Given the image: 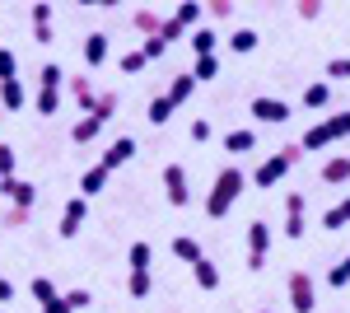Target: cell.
Listing matches in <instances>:
<instances>
[{
  "label": "cell",
  "mask_w": 350,
  "mask_h": 313,
  "mask_svg": "<svg viewBox=\"0 0 350 313\" xmlns=\"http://www.w3.org/2000/svg\"><path fill=\"white\" fill-rule=\"evenodd\" d=\"M140 52H145V61H159V56H168V42H163V38H145Z\"/></svg>",
  "instance_id": "37"
},
{
  "label": "cell",
  "mask_w": 350,
  "mask_h": 313,
  "mask_svg": "<svg viewBox=\"0 0 350 313\" xmlns=\"http://www.w3.org/2000/svg\"><path fill=\"white\" fill-rule=\"evenodd\" d=\"M28 290H33V299H38V304H52L56 295H61V290H56L52 281H47V276H38V281H33V286H28Z\"/></svg>",
  "instance_id": "32"
},
{
  "label": "cell",
  "mask_w": 350,
  "mask_h": 313,
  "mask_svg": "<svg viewBox=\"0 0 350 313\" xmlns=\"http://www.w3.org/2000/svg\"><path fill=\"white\" fill-rule=\"evenodd\" d=\"M33 42H42V47H47V42H56L52 24H33Z\"/></svg>",
  "instance_id": "47"
},
{
  "label": "cell",
  "mask_w": 350,
  "mask_h": 313,
  "mask_svg": "<svg viewBox=\"0 0 350 313\" xmlns=\"http://www.w3.org/2000/svg\"><path fill=\"white\" fill-rule=\"evenodd\" d=\"M0 192L10 197V206H19V210H33V201H38V187L28 183V178H5Z\"/></svg>",
  "instance_id": "9"
},
{
  "label": "cell",
  "mask_w": 350,
  "mask_h": 313,
  "mask_svg": "<svg viewBox=\"0 0 350 313\" xmlns=\"http://www.w3.org/2000/svg\"><path fill=\"white\" fill-rule=\"evenodd\" d=\"M299 159H304V150H299V145H280L275 155H267L262 164H257V173H252V187H280V183H285V173L295 168Z\"/></svg>",
  "instance_id": "2"
},
{
  "label": "cell",
  "mask_w": 350,
  "mask_h": 313,
  "mask_svg": "<svg viewBox=\"0 0 350 313\" xmlns=\"http://www.w3.org/2000/svg\"><path fill=\"white\" fill-rule=\"evenodd\" d=\"M191 276H196V286H201V290H215V286H219V266H215L211 258L196 262V266H191Z\"/></svg>",
  "instance_id": "22"
},
{
  "label": "cell",
  "mask_w": 350,
  "mask_h": 313,
  "mask_svg": "<svg viewBox=\"0 0 350 313\" xmlns=\"http://www.w3.org/2000/svg\"><path fill=\"white\" fill-rule=\"evenodd\" d=\"M33 108H38L42 117H52L56 108H61V89H38V99H33Z\"/></svg>",
  "instance_id": "29"
},
{
  "label": "cell",
  "mask_w": 350,
  "mask_h": 313,
  "mask_svg": "<svg viewBox=\"0 0 350 313\" xmlns=\"http://www.w3.org/2000/svg\"><path fill=\"white\" fill-rule=\"evenodd\" d=\"M84 61L89 66H103L108 61V33H89L84 38Z\"/></svg>",
  "instance_id": "17"
},
{
  "label": "cell",
  "mask_w": 350,
  "mask_h": 313,
  "mask_svg": "<svg viewBox=\"0 0 350 313\" xmlns=\"http://www.w3.org/2000/svg\"><path fill=\"white\" fill-rule=\"evenodd\" d=\"M323 225H327V229H346V225H350V197H341L336 206L327 210V215H323Z\"/></svg>",
  "instance_id": "26"
},
{
  "label": "cell",
  "mask_w": 350,
  "mask_h": 313,
  "mask_svg": "<svg viewBox=\"0 0 350 313\" xmlns=\"http://www.w3.org/2000/svg\"><path fill=\"white\" fill-rule=\"evenodd\" d=\"M168 19H173V24H178L183 33H187L191 24H201V5H196V0H183V5H178V10H173Z\"/></svg>",
  "instance_id": "21"
},
{
  "label": "cell",
  "mask_w": 350,
  "mask_h": 313,
  "mask_svg": "<svg viewBox=\"0 0 350 313\" xmlns=\"http://www.w3.org/2000/svg\"><path fill=\"white\" fill-rule=\"evenodd\" d=\"M42 313H70V309H66V299H61V295H56L52 304H42Z\"/></svg>",
  "instance_id": "51"
},
{
  "label": "cell",
  "mask_w": 350,
  "mask_h": 313,
  "mask_svg": "<svg viewBox=\"0 0 350 313\" xmlns=\"http://www.w3.org/2000/svg\"><path fill=\"white\" fill-rule=\"evenodd\" d=\"M145 117H150V122H154V127H163V122H168V117H173V103H168V99H154V103H150V112H145Z\"/></svg>",
  "instance_id": "33"
},
{
  "label": "cell",
  "mask_w": 350,
  "mask_h": 313,
  "mask_svg": "<svg viewBox=\"0 0 350 313\" xmlns=\"http://www.w3.org/2000/svg\"><path fill=\"white\" fill-rule=\"evenodd\" d=\"M191 140H196V145L211 140V117H196V122H191Z\"/></svg>",
  "instance_id": "42"
},
{
  "label": "cell",
  "mask_w": 350,
  "mask_h": 313,
  "mask_svg": "<svg viewBox=\"0 0 350 313\" xmlns=\"http://www.w3.org/2000/svg\"><path fill=\"white\" fill-rule=\"evenodd\" d=\"M163 192H168V201H173V206H187V201H191L183 164H168V168H163Z\"/></svg>",
  "instance_id": "8"
},
{
  "label": "cell",
  "mask_w": 350,
  "mask_h": 313,
  "mask_svg": "<svg viewBox=\"0 0 350 313\" xmlns=\"http://www.w3.org/2000/svg\"><path fill=\"white\" fill-rule=\"evenodd\" d=\"M327 103H332V84H327V79H313V84L304 89V108L318 112V108H327Z\"/></svg>",
  "instance_id": "19"
},
{
  "label": "cell",
  "mask_w": 350,
  "mask_h": 313,
  "mask_svg": "<svg viewBox=\"0 0 350 313\" xmlns=\"http://www.w3.org/2000/svg\"><path fill=\"white\" fill-rule=\"evenodd\" d=\"M131 28L140 33V38H159V28H163V14H159V10H150V5H145V10H135V14H131Z\"/></svg>",
  "instance_id": "11"
},
{
  "label": "cell",
  "mask_w": 350,
  "mask_h": 313,
  "mask_svg": "<svg viewBox=\"0 0 350 313\" xmlns=\"http://www.w3.org/2000/svg\"><path fill=\"white\" fill-rule=\"evenodd\" d=\"M145 66H150V61H145V52H140V47H131V52L117 61V71H122V75H140Z\"/></svg>",
  "instance_id": "28"
},
{
  "label": "cell",
  "mask_w": 350,
  "mask_h": 313,
  "mask_svg": "<svg viewBox=\"0 0 350 313\" xmlns=\"http://www.w3.org/2000/svg\"><path fill=\"white\" fill-rule=\"evenodd\" d=\"M5 79H19V61H14L10 47H0V84H5Z\"/></svg>",
  "instance_id": "34"
},
{
  "label": "cell",
  "mask_w": 350,
  "mask_h": 313,
  "mask_svg": "<svg viewBox=\"0 0 350 313\" xmlns=\"http://www.w3.org/2000/svg\"><path fill=\"white\" fill-rule=\"evenodd\" d=\"M285 234H290V238H304V215H290V220H285Z\"/></svg>",
  "instance_id": "48"
},
{
  "label": "cell",
  "mask_w": 350,
  "mask_h": 313,
  "mask_svg": "<svg viewBox=\"0 0 350 313\" xmlns=\"http://www.w3.org/2000/svg\"><path fill=\"white\" fill-rule=\"evenodd\" d=\"M327 286H336V290L350 286V258H346V262H336V266L327 271Z\"/></svg>",
  "instance_id": "36"
},
{
  "label": "cell",
  "mask_w": 350,
  "mask_h": 313,
  "mask_svg": "<svg viewBox=\"0 0 350 313\" xmlns=\"http://www.w3.org/2000/svg\"><path fill=\"white\" fill-rule=\"evenodd\" d=\"M211 19H234V0H211Z\"/></svg>",
  "instance_id": "45"
},
{
  "label": "cell",
  "mask_w": 350,
  "mask_h": 313,
  "mask_svg": "<svg viewBox=\"0 0 350 313\" xmlns=\"http://www.w3.org/2000/svg\"><path fill=\"white\" fill-rule=\"evenodd\" d=\"M84 215H89V201H84V197H70V201L61 206V225H56V229H61V238H75V234H80Z\"/></svg>",
  "instance_id": "7"
},
{
  "label": "cell",
  "mask_w": 350,
  "mask_h": 313,
  "mask_svg": "<svg viewBox=\"0 0 350 313\" xmlns=\"http://www.w3.org/2000/svg\"><path fill=\"white\" fill-rule=\"evenodd\" d=\"M285 210H290V215H304V192H290V197H285Z\"/></svg>",
  "instance_id": "49"
},
{
  "label": "cell",
  "mask_w": 350,
  "mask_h": 313,
  "mask_svg": "<svg viewBox=\"0 0 350 313\" xmlns=\"http://www.w3.org/2000/svg\"><path fill=\"white\" fill-rule=\"evenodd\" d=\"M219 75V56H196V66H191V79L196 84H211Z\"/></svg>",
  "instance_id": "25"
},
{
  "label": "cell",
  "mask_w": 350,
  "mask_h": 313,
  "mask_svg": "<svg viewBox=\"0 0 350 313\" xmlns=\"http://www.w3.org/2000/svg\"><path fill=\"white\" fill-rule=\"evenodd\" d=\"M0 103L5 108H24V84H19V79H5V84H0Z\"/></svg>",
  "instance_id": "31"
},
{
  "label": "cell",
  "mask_w": 350,
  "mask_h": 313,
  "mask_svg": "<svg viewBox=\"0 0 350 313\" xmlns=\"http://www.w3.org/2000/svg\"><path fill=\"white\" fill-rule=\"evenodd\" d=\"M191 89H196V79H191V75H173V84H168V94H163V99L178 108V103H187V99H191Z\"/></svg>",
  "instance_id": "23"
},
{
  "label": "cell",
  "mask_w": 350,
  "mask_h": 313,
  "mask_svg": "<svg viewBox=\"0 0 350 313\" xmlns=\"http://www.w3.org/2000/svg\"><path fill=\"white\" fill-rule=\"evenodd\" d=\"M224 150H229V155H247V150H257V131H252V127L229 131V136H224Z\"/></svg>",
  "instance_id": "13"
},
{
  "label": "cell",
  "mask_w": 350,
  "mask_h": 313,
  "mask_svg": "<svg viewBox=\"0 0 350 313\" xmlns=\"http://www.w3.org/2000/svg\"><path fill=\"white\" fill-rule=\"evenodd\" d=\"M103 187H108V168H103V164L84 168V178H80V197H84V201H89V197H98Z\"/></svg>",
  "instance_id": "14"
},
{
  "label": "cell",
  "mask_w": 350,
  "mask_h": 313,
  "mask_svg": "<svg viewBox=\"0 0 350 313\" xmlns=\"http://www.w3.org/2000/svg\"><path fill=\"white\" fill-rule=\"evenodd\" d=\"M267 248H271V229L262 220L247 225V271H262L267 266Z\"/></svg>",
  "instance_id": "5"
},
{
  "label": "cell",
  "mask_w": 350,
  "mask_h": 313,
  "mask_svg": "<svg viewBox=\"0 0 350 313\" xmlns=\"http://www.w3.org/2000/svg\"><path fill=\"white\" fill-rule=\"evenodd\" d=\"M350 178V155H336V159H327L323 164V183L327 187H341Z\"/></svg>",
  "instance_id": "16"
},
{
  "label": "cell",
  "mask_w": 350,
  "mask_h": 313,
  "mask_svg": "<svg viewBox=\"0 0 350 313\" xmlns=\"http://www.w3.org/2000/svg\"><path fill=\"white\" fill-rule=\"evenodd\" d=\"M159 38H163V42H168V47H173V42H178V38H183V28L173 24V19H163V28H159Z\"/></svg>",
  "instance_id": "46"
},
{
  "label": "cell",
  "mask_w": 350,
  "mask_h": 313,
  "mask_svg": "<svg viewBox=\"0 0 350 313\" xmlns=\"http://www.w3.org/2000/svg\"><path fill=\"white\" fill-rule=\"evenodd\" d=\"M14 164H19V155H14L10 145H0V183H5V178H14Z\"/></svg>",
  "instance_id": "41"
},
{
  "label": "cell",
  "mask_w": 350,
  "mask_h": 313,
  "mask_svg": "<svg viewBox=\"0 0 350 313\" xmlns=\"http://www.w3.org/2000/svg\"><path fill=\"white\" fill-rule=\"evenodd\" d=\"M126 262H131V271H150V243H145V238H135L131 253H126Z\"/></svg>",
  "instance_id": "30"
},
{
  "label": "cell",
  "mask_w": 350,
  "mask_h": 313,
  "mask_svg": "<svg viewBox=\"0 0 350 313\" xmlns=\"http://www.w3.org/2000/svg\"><path fill=\"white\" fill-rule=\"evenodd\" d=\"M247 112L257 117V122H267V127H280V122H290V103H280V99H252Z\"/></svg>",
  "instance_id": "6"
},
{
  "label": "cell",
  "mask_w": 350,
  "mask_h": 313,
  "mask_svg": "<svg viewBox=\"0 0 350 313\" xmlns=\"http://www.w3.org/2000/svg\"><path fill=\"white\" fill-rule=\"evenodd\" d=\"M112 112H117V94L108 89V94H98V103H94V117H103V122H108Z\"/></svg>",
  "instance_id": "39"
},
{
  "label": "cell",
  "mask_w": 350,
  "mask_h": 313,
  "mask_svg": "<svg viewBox=\"0 0 350 313\" xmlns=\"http://www.w3.org/2000/svg\"><path fill=\"white\" fill-rule=\"evenodd\" d=\"M262 313H271V309H262Z\"/></svg>",
  "instance_id": "53"
},
{
  "label": "cell",
  "mask_w": 350,
  "mask_h": 313,
  "mask_svg": "<svg viewBox=\"0 0 350 313\" xmlns=\"http://www.w3.org/2000/svg\"><path fill=\"white\" fill-rule=\"evenodd\" d=\"M10 299H14V286H10V281L0 276V304H10Z\"/></svg>",
  "instance_id": "52"
},
{
  "label": "cell",
  "mask_w": 350,
  "mask_h": 313,
  "mask_svg": "<svg viewBox=\"0 0 350 313\" xmlns=\"http://www.w3.org/2000/svg\"><path fill=\"white\" fill-rule=\"evenodd\" d=\"M103 127H108V122L89 112V117H80V122L70 127V140H75V145H89V140H94V136H98V131H103Z\"/></svg>",
  "instance_id": "15"
},
{
  "label": "cell",
  "mask_w": 350,
  "mask_h": 313,
  "mask_svg": "<svg viewBox=\"0 0 350 313\" xmlns=\"http://www.w3.org/2000/svg\"><path fill=\"white\" fill-rule=\"evenodd\" d=\"M61 299H66V309H70V313H80V309L94 304V295H89V290H70V295H61Z\"/></svg>",
  "instance_id": "35"
},
{
  "label": "cell",
  "mask_w": 350,
  "mask_h": 313,
  "mask_svg": "<svg viewBox=\"0 0 350 313\" xmlns=\"http://www.w3.org/2000/svg\"><path fill=\"white\" fill-rule=\"evenodd\" d=\"M28 19H33V24H52V5H47V0H38V5L28 10Z\"/></svg>",
  "instance_id": "43"
},
{
  "label": "cell",
  "mask_w": 350,
  "mask_h": 313,
  "mask_svg": "<svg viewBox=\"0 0 350 313\" xmlns=\"http://www.w3.org/2000/svg\"><path fill=\"white\" fill-rule=\"evenodd\" d=\"M257 42H262V33H257V28H234V33H229V47H234V52H252V47H257Z\"/></svg>",
  "instance_id": "24"
},
{
  "label": "cell",
  "mask_w": 350,
  "mask_h": 313,
  "mask_svg": "<svg viewBox=\"0 0 350 313\" xmlns=\"http://www.w3.org/2000/svg\"><path fill=\"white\" fill-rule=\"evenodd\" d=\"M173 258H178V262H187V266H196V262L206 258V253H201V243H196V238L178 234V238H173Z\"/></svg>",
  "instance_id": "18"
},
{
  "label": "cell",
  "mask_w": 350,
  "mask_h": 313,
  "mask_svg": "<svg viewBox=\"0 0 350 313\" xmlns=\"http://www.w3.org/2000/svg\"><path fill=\"white\" fill-rule=\"evenodd\" d=\"M70 99L84 108V117L94 112V103H98V94H94V84H89V75H70Z\"/></svg>",
  "instance_id": "12"
},
{
  "label": "cell",
  "mask_w": 350,
  "mask_h": 313,
  "mask_svg": "<svg viewBox=\"0 0 350 313\" xmlns=\"http://www.w3.org/2000/svg\"><path fill=\"white\" fill-rule=\"evenodd\" d=\"M243 187H247V178H243V168H219L215 173V187H211V197H206V215L211 220H219V215H229V206L243 197Z\"/></svg>",
  "instance_id": "1"
},
{
  "label": "cell",
  "mask_w": 350,
  "mask_h": 313,
  "mask_svg": "<svg viewBox=\"0 0 350 313\" xmlns=\"http://www.w3.org/2000/svg\"><path fill=\"white\" fill-rule=\"evenodd\" d=\"M24 220H28V210H19V206L5 210V225H10V229H14V225H24Z\"/></svg>",
  "instance_id": "50"
},
{
  "label": "cell",
  "mask_w": 350,
  "mask_h": 313,
  "mask_svg": "<svg viewBox=\"0 0 350 313\" xmlns=\"http://www.w3.org/2000/svg\"><path fill=\"white\" fill-rule=\"evenodd\" d=\"M61 75H66V71H61V66H56V61H47V66H42V89H61Z\"/></svg>",
  "instance_id": "38"
},
{
  "label": "cell",
  "mask_w": 350,
  "mask_h": 313,
  "mask_svg": "<svg viewBox=\"0 0 350 313\" xmlns=\"http://www.w3.org/2000/svg\"><path fill=\"white\" fill-rule=\"evenodd\" d=\"M131 159H135V140H131V136H117L108 150H103V159H98V164L112 173V168H122V164H131Z\"/></svg>",
  "instance_id": "10"
},
{
  "label": "cell",
  "mask_w": 350,
  "mask_h": 313,
  "mask_svg": "<svg viewBox=\"0 0 350 313\" xmlns=\"http://www.w3.org/2000/svg\"><path fill=\"white\" fill-rule=\"evenodd\" d=\"M323 75H332V79H350V56H336V61H327Z\"/></svg>",
  "instance_id": "40"
},
{
  "label": "cell",
  "mask_w": 350,
  "mask_h": 313,
  "mask_svg": "<svg viewBox=\"0 0 350 313\" xmlns=\"http://www.w3.org/2000/svg\"><path fill=\"white\" fill-rule=\"evenodd\" d=\"M295 10H299V19H318L323 14V0H299Z\"/></svg>",
  "instance_id": "44"
},
{
  "label": "cell",
  "mask_w": 350,
  "mask_h": 313,
  "mask_svg": "<svg viewBox=\"0 0 350 313\" xmlns=\"http://www.w3.org/2000/svg\"><path fill=\"white\" fill-rule=\"evenodd\" d=\"M215 42H219L215 28H191V52L196 56H215Z\"/></svg>",
  "instance_id": "20"
},
{
  "label": "cell",
  "mask_w": 350,
  "mask_h": 313,
  "mask_svg": "<svg viewBox=\"0 0 350 313\" xmlns=\"http://www.w3.org/2000/svg\"><path fill=\"white\" fill-rule=\"evenodd\" d=\"M285 295H290V309L295 313H313L318 309V286H313V276H308L304 266H295V271L285 276Z\"/></svg>",
  "instance_id": "4"
},
{
  "label": "cell",
  "mask_w": 350,
  "mask_h": 313,
  "mask_svg": "<svg viewBox=\"0 0 350 313\" xmlns=\"http://www.w3.org/2000/svg\"><path fill=\"white\" fill-rule=\"evenodd\" d=\"M150 290H154V281H150V271H131V276H126V295H131V299H145Z\"/></svg>",
  "instance_id": "27"
},
{
  "label": "cell",
  "mask_w": 350,
  "mask_h": 313,
  "mask_svg": "<svg viewBox=\"0 0 350 313\" xmlns=\"http://www.w3.org/2000/svg\"><path fill=\"white\" fill-rule=\"evenodd\" d=\"M346 136H350V112H336V117H323L318 127L304 131L299 150H327L332 140H346Z\"/></svg>",
  "instance_id": "3"
}]
</instances>
